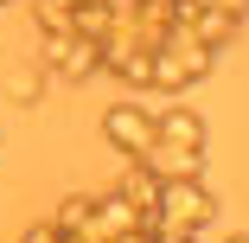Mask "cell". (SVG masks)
Instances as JSON below:
<instances>
[{
  "label": "cell",
  "mask_w": 249,
  "mask_h": 243,
  "mask_svg": "<svg viewBox=\"0 0 249 243\" xmlns=\"http://www.w3.org/2000/svg\"><path fill=\"white\" fill-rule=\"evenodd\" d=\"M211 71H217V52H211V45H198L185 26H173V32L154 45V90H166V96L205 83Z\"/></svg>",
  "instance_id": "1"
},
{
  "label": "cell",
  "mask_w": 249,
  "mask_h": 243,
  "mask_svg": "<svg viewBox=\"0 0 249 243\" xmlns=\"http://www.w3.org/2000/svg\"><path fill=\"white\" fill-rule=\"evenodd\" d=\"M45 38V52H38V64H45V77H58V83H89L96 71H103V45L96 38H83V32H38Z\"/></svg>",
  "instance_id": "2"
},
{
  "label": "cell",
  "mask_w": 249,
  "mask_h": 243,
  "mask_svg": "<svg viewBox=\"0 0 249 243\" xmlns=\"http://www.w3.org/2000/svg\"><path fill=\"white\" fill-rule=\"evenodd\" d=\"M160 218L166 230H211L217 224V199H211V186L205 179H160Z\"/></svg>",
  "instance_id": "3"
},
{
  "label": "cell",
  "mask_w": 249,
  "mask_h": 243,
  "mask_svg": "<svg viewBox=\"0 0 249 243\" xmlns=\"http://www.w3.org/2000/svg\"><path fill=\"white\" fill-rule=\"evenodd\" d=\"M103 141L122 160H141L147 148H154V109L147 103H109L103 109Z\"/></svg>",
  "instance_id": "4"
},
{
  "label": "cell",
  "mask_w": 249,
  "mask_h": 243,
  "mask_svg": "<svg viewBox=\"0 0 249 243\" xmlns=\"http://www.w3.org/2000/svg\"><path fill=\"white\" fill-rule=\"evenodd\" d=\"M141 160L154 167V179H205V148H173V141H154Z\"/></svg>",
  "instance_id": "5"
},
{
  "label": "cell",
  "mask_w": 249,
  "mask_h": 243,
  "mask_svg": "<svg viewBox=\"0 0 249 243\" xmlns=\"http://www.w3.org/2000/svg\"><path fill=\"white\" fill-rule=\"evenodd\" d=\"M154 141H173V148H205V115L185 109V103H166V109H154Z\"/></svg>",
  "instance_id": "6"
},
{
  "label": "cell",
  "mask_w": 249,
  "mask_h": 243,
  "mask_svg": "<svg viewBox=\"0 0 249 243\" xmlns=\"http://www.w3.org/2000/svg\"><path fill=\"white\" fill-rule=\"evenodd\" d=\"M185 32H192L198 45H211V52H230V38H236V19L198 0V7H192V19H185Z\"/></svg>",
  "instance_id": "7"
},
{
  "label": "cell",
  "mask_w": 249,
  "mask_h": 243,
  "mask_svg": "<svg viewBox=\"0 0 249 243\" xmlns=\"http://www.w3.org/2000/svg\"><path fill=\"white\" fill-rule=\"evenodd\" d=\"M45 83H52V77H45V64H38V58L7 71V96H13L19 109H38V103H45Z\"/></svg>",
  "instance_id": "8"
},
{
  "label": "cell",
  "mask_w": 249,
  "mask_h": 243,
  "mask_svg": "<svg viewBox=\"0 0 249 243\" xmlns=\"http://www.w3.org/2000/svg\"><path fill=\"white\" fill-rule=\"evenodd\" d=\"M89 211H96V192H71V199H58V211H52V224H64L71 237L89 224Z\"/></svg>",
  "instance_id": "9"
},
{
  "label": "cell",
  "mask_w": 249,
  "mask_h": 243,
  "mask_svg": "<svg viewBox=\"0 0 249 243\" xmlns=\"http://www.w3.org/2000/svg\"><path fill=\"white\" fill-rule=\"evenodd\" d=\"M71 7H77V0H32L38 32H64V26H71Z\"/></svg>",
  "instance_id": "10"
},
{
  "label": "cell",
  "mask_w": 249,
  "mask_h": 243,
  "mask_svg": "<svg viewBox=\"0 0 249 243\" xmlns=\"http://www.w3.org/2000/svg\"><path fill=\"white\" fill-rule=\"evenodd\" d=\"M224 243H249V230H230V237H224Z\"/></svg>",
  "instance_id": "11"
},
{
  "label": "cell",
  "mask_w": 249,
  "mask_h": 243,
  "mask_svg": "<svg viewBox=\"0 0 249 243\" xmlns=\"http://www.w3.org/2000/svg\"><path fill=\"white\" fill-rule=\"evenodd\" d=\"M0 7H7V0H0Z\"/></svg>",
  "instance_id": "12"
}]
</instances>
